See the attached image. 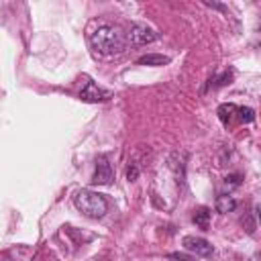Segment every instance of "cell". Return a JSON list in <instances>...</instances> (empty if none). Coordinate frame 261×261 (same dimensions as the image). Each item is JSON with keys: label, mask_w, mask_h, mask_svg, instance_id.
Segmentation results:
<instances>
[{"label": "cell", "mask_w": 261, "mask_h": 261, "mask_svg": "<svg viewBox=\"0 0 261 261\" xmlns=\"http://www.w3.org/2000/svg\"><path fill=\"white\" fill-rule=\"evenodd\" d=\"M216 212H220V214H226V212H232L234 208H237V200L232 198V196H226V194H222V196H218L216 198Z\"/></svg>", "instance_id": "52a82bcc"}, {"label": "cell", "mask_w": 261, "mask_h": 261, "mask_svg": "<svg viewBox=\"0 0 261 261\" xmlns=\"http://www.w3.org/2000/svg\"><path fill=\"white\" fill-rule=\"evenodd\" d=\"M139 65H165L169 63V57L167 55H159V53H147L143 57L137 59Z\"/></svg>", "instance_id": "ba28073f"}, {"label": "cell", "mask_w": 261, "mask_h": 261, "mask_svg": "<svg viewBox=\"0 0 261 261\" xmlns=\"http://www.w3.org/2000/svg\"><path fill=\"white\" fill-rule=\"evenodd\" d=\"M237 108L239 106H234V104H220L218 106V118H220V122L222 124H228L230 118H232V112H237Z\"/></svg>", "instance_id": "30bf717a"}, {"label": "cell", "mask_w": 261, "mask_h": 261, "mask_svg": "<svg viewBox=\"0 0 261 261\" xmlns=\"http://www.w3.org/2000/svg\"><path fill=\"white\" fill-rule=\"evenodd\" d=\"M237 112H239V120L241 122H251L253 118H255V110L253 108H237Z\"/></svg>", "instance_id": "8fae6325"}, {"label": "cell", "mask_w": 261, "mask_h": 261, "mask_svg": "<svg viewBox=\"0 0 261 261\" xmlns=\"http://www.w3.org/2000/svg\"><path fill=\"white\" fill-rule=\"evenodd\" d=\"M192 220H194L196 226H200V228H208V222H210V210H208V208H198V210H194Z\"/></svg>", "instance_id": "9c48e42d"}, {"label": "cell", "mask_w": 261, "mask_h": 261, "mask_svg": "<svg viewBox=\"0 0 261 261\" xmlns=\"http://www.w3.org/2000/svg\"><path fill=\"white\" fill-rule=\"evenodd\" d=\"M224 184H232V186H239V184H241V175H239V173H234V175H226Z\"/></svg>", "instance_id": "9a60e30c"}, {"label": "cell", "mask_w": 261, "mask_h": 261, "mask_svg": "<svg viewBox=\"0 0 261 261\" xmlns=\"http://www.w3.org/2000/svg\"><path fill=\"white\" fill-rule=\"evenodd\" d=\"M73 206L88 218H102L108 212V200L94 190H77L73 194Z\"/></svg>", "instance_id": "7a4b0ae2"}, {"label": "cell", "mask_w": 261, "mask_h": 261, "mask_svg": "<svg viewBox=\"0 0 261 261\" xmlns=\"http://www.w3.org/2000/svg\"><path fill=\"white\" fill-rule=\"evenodd\" d=\"M114 179V169L108 161L106 155H98L96 157V169L92 175V184L94 186H110Z\"/></svg>", "instance_id": "277c9868"}, {"label": "cell", "mask_w": 261, "mask_h": 261, "mask_svg": "<svg viewBox=\"0 0 261 261\" xmlns=\"http://www.w3.org/2000/svg\"><path fill=\"white\" fill-rule=\"evenodd\" d=\"M167 257L173 259V261H196L192 255H186V253H169Z\"/></svg>", "instance_id": "4fadbf2b"}, {"label": "cell", "mask_w": 261, "mask_h": 261, "mask_svg": "<svg viewBox=\"0 0 261 261\" xmlns=\"http://www.w3.org/2000/svg\"><path fill=\"white\" fill-rule=\"evenodd\" d=\"M90 49L98 57H114L126 51V33L112 22H96V27L88 33Z\"/></svg>", "instance_id": "6da1fadb"}, {"label": "cell", "mask_w": 261, "mask_h": 261, "mask_svg": "<svg viewBox=\"0 0 261 261\" xmlns=\"http://www.w3.org/2000/svg\"><path fill=\"white\" fill-rule=\"evenodd\" d=\"M157 39H159V33L155 29H151L149 24H145V22H133L128 33H126V43L135 45V47L149 45V43H153Z\"/></svg>", "instance_id": "3957f363"}, {"label": "cell", "mask_w": 261, "mask_h": 261, "mask_svg": "<svg viewBox=\"0 0 261 261\" xmlns=\"http://www.w3.org/2000/svg\"><path fill=\"white\" fill-rule=\"evenodd\" d=\"M110 96H112L110 90H102V88H100L98 84H94L90 77L86 80V86H84L82 92H80V98H82L84 102H106Z\"/></svg>", "instance_id": "5b68a950"}, {"label": "cell", "mask_w": 261, "mask_h": 261, "mask_svg": "<svg viewBox=\"0 0 261 261\" xmlns=\"http://www.w3.org/2000/svg\"><path fill=\"white\" fill-rule=\"evenodd\" d=\"M230 82V73L226 71V73H222V75H218V77H214V80H210V86H226Z\"/></svg>", "instance_id": "7c38bea8"}, {"label": "cell", "mask_w": 261, "mask_h": 261, "mask_svg": "<svg viewBox=\"0 0 261 261\" xmlns=\"http://www.w3.org/2000/svg\"><path fill=\"white\" fill-rule=\"evenodd\" d=\"M137 175H139V167H137V165L128 167V171H126V177H128V181H135V179H137Z\"/></svg>", "instance_id": "5bb4252c"}, {"label": "cell", "mask_w": 261, "mask_h": 261, "mask_svg": "<svg viewBox=\"0 0 261 261\" xmlns=\"http://www.w3.org/2000/svg\"><path fill=\"white\" fill-rule=\"evenodd\" d=\"M181 243L188 253H194L198 257H210L214 253V247L206 239H200V237H184Z\"/></svg>", "instance_id": "8992f818"}]
</instances>
